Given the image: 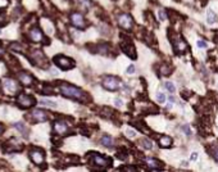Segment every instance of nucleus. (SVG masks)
Segmentation results:
<instances>
[{"label":"nucleus","instance_id":"nucleus-7","mask_svg":"<svg viewBox=\"0 0 218 172\" xmlns=\"http://www.w3.org/2000/svg\"><path fill=\"white\" fill-rule=\"evenodd\" d=\"M120 86H121V82L113 76H105L103 78V88H105L107 90L116 91L120 89Z\"/></svg>","mask_w":218,"mask_h":172},{"label":"nucleus","instance_id":"nucleus-1","mask_svg":"<svg viewBox=\"0 0 218 172\" xmlns=\"http://www.w3.org/2000/svg\"><path fill=\"white\" fill-rule=\"evenodd\" d=\"M59 90L63 96L66 98H70V99H74V100H80V102H85L86 100V93L82 91L81 89L76 88L73 85H70L67 82H60L59 85Z\"/></svg>","mask_w":218,"mask_h":172},{"label":"nucleus","instance_id":"nucleus-37","mask_svg":"<svg viewBox=\"0 0 218 172\" xmlns=\"http://www.w3.org/2000/svg\"><path fill=\"white\" fill-rule=\"evenodd\" d=\"M198 159V153H192L191 154V161H196Z\"/></svg>","mask_w":218,"mask_h":172},{"label":"nucleus","instance_id":"nucleus-13","mask_svg":"<svg viewBox=\"0 0 218 172\" xmlns=\"http://www.w3.org/2000/svg\"><path fill=\"white\" fill-rule=\"evenodd\" d=\"M54 132L59 135V136H63V135H66L68 132V125L66 124L64 121H55L54 124Z\"/></svg>","mask_w":218,"mask_h":172},{"label":"nucleus","instance_id":"nucleus-4","mask_svg":"<svg viewBox=\"0 0 218 172\" xmlns=\"http://www.w3.org/2000/svg\"><path fill=\"white\" fill-rule=\"evenodd\" d=\"M36 103V99L32 95H27V94H20L17 96V104L23 109H27L34 107Z\"/></svg>","mask_w":218,"mask_h":172},{"label":"nucleus","instance_id":"nucleus-25","mask_svg":"<svg viewBox=\"0 0 218 172\" xmlns=\"http://www.w3.org/2000/svg\"><path fill=\"white\" fill-rule=\"evenodd\" d=\"M207 20L209 23H214L216 22V14H214V12L213 10H208V13H207Z\"/></svg>","mask_w":218,"mask_h":172},{"label":"nucleus","instance_id":"nucleus-19","mask_svg":"<svg viewBox=\"0 0 218 172\" xmlns=\"http://www.w3.org/2000/svg\"><path fill=\"white\" fill-rule=\"evenodd\" d=\"M14 127L17 128L18 131H20L24 138H28V130H27V127L26 125H23L22 122H17V124H14Z\"/></svg>","mask_w":218,"mask_h":172},{"label":"nucleus","instance_id":"nucleus-35","mask_svg":"<svg viewBox=\"0 0 218 172\" xmlns=\"http://www.w3.org/2000/svg\"><path fill=\"white\" fill-rule=\"evenodd\" d=\"M81 2H82V4H85L86 7H90L91 5V0H81Z\"/></svg>","mask_w":218,"mask_h":172},{"label":"nucleus","instance_id":"nucleus-14","mask_svg":"<svg viewBox=\"0 0 218 172\" xmlns=\"http://www.w3.org/2000/svg\"><path fill=\"white\" fill-rule=\"evenodd\" d=\"M18 81L24 86H30L34 82V77L31 76L28 72H20L18 73Z\"/></svg>","mask_w":218,"mask_h":172},{"label":"nucleus","instance_id":"nucleus-32","mask_svg":"<svg viewBox=\"0 0 218 172\" xmlns=\"http://www.w3.org/2000/svg\"><path fill=\"white\" fill-rule=\"evenodd\" d=\"M158 14H159L160 21H164V20H166V14H164V12H163V10H159V12H158Z\"/></svg>","mask_w":218,"mask_h":172},{"label":"nucleus","instance_id":"nucleus-36","mask_svg":"<svg viewBox=\"0 0 218 172\" xmlns=\"http://www.w3.org/2000/svg\"><path fill=\"white\" fill-rule=\"evenodd\" d=\"M122 171H136V168L135 167H123V168H121Z\"/></svg>","mask_w":218,"mask_h":172},{"label":"nucleus","instance_id":"nucleus-21","mask_svg":"<svg viewBox=\"0 0 218 172\" xmlns=\"http://www.w3.org/2000/svg\"><path fill=\"white\" fill-rule=\"evenodd\" d=\"M172 72V68L168 64H162L160 68H159V73L162 76H170Z\"/></svg>","mask_w":218,"mask_h":172},{"label":"nucleus","instance_id":"nucleus-22","mask_svg":"<svg viewBox=\"0 0 218 172\" xmlns=\"http://www.w3.org/2000/svg\"><path fill=\"white\" fill-rule=\"evenodd\" d=\"M42 94H44V95H53V94H54L53 86H50V85H45V86H44V89H42Z\"/></svg>","mask_w":218,"mask_h":172},{"label":"nucleus","instance_id":"nucleus-26","mask_svg":"<svg viewBox=\"0 0 218 172\" xmlns=\"http://www.w3.org/2000/svg\"><path fill=\"white\" fill-rule=\"evenodd\" d=\"M41 104H44V106H48V107H53V108L57 107V103H55V102L46 100V99H41Z\"/></svg>","mask_w":218,"mask_h":172},{"label":"nucleus","instance_id":"nucleus-34","mask_svg":"<svg viewBox=\"0 0 218 172\" xmlns=\"http://www.w3.org/2000/svg\"><path fill=\"white\" fill-rule=\"evenodd\" d=\"M114 104H116L117 107H122V104H123V103H122L121 99H118V98H117V99H114Z\"/></svg>","mask_w":218,"mask_h":172},{"label":"nucleus","instance_id":"nucleus-2","mask_svg":"<svg viewBox=\"0 0 218 172\" xmlns=\"http://www.w3.org/2000/svg\"><path fill=\"white\" fill-rule=\"evenodd\" d=\"M28 59L31 60V63L34 66H37L40 67V68H49V62L48 59L45 58V55H44L41 52H34L32 55H30Z\"/></svg>","mask_w":218,"mask_h":172},{"label":"nucleus","instance_id":"nucleus-9","mask_svg":"<svg viewBox=\"0 0 218 172\" xmlns=\"http://www.w3.org/2000/svg\"><path fill=\"white\" fill-rule=\"evenodd\" d=\"M31 118L35 122H45L49 118V113L42 109H35V110H32V113H31Z\"/></svg>","mask_w":218,"mask_h":172},{"label":"nucleus","instance_id":"nucleus-12","mask_svg":"<svg viewBox=\"0 0 218 172\" xmlns=\"http://www.w3.org/2000/svg\"><path fill=\"white\" fill-rule=\"evenodd\" d=\"M28 39H30L31 41H34V42H40V41L44 40V35H42L41 30H40L39 27H34V28L30 30Z\"/></svg>","mask_w":218,"mask_h":172},{"label":"nucleus","instance_id":"nucleus-6","mask_svg":"<svg viewBox=\"0 0 218 172\" xmlns=\"http://www.w3.org/2000/svg\"><path fill=\"white\" fill-rule=\"evenodd\" d=\"M91 163L96 166V167H100V168H107L110 166L112 161L109 158H105V157H102L100 154H98V153H94V154H91Z\"/></svg>","mask_w":218,"mask_h":172},{"label":"nucleus","instance_id":"nucleus-40","mask_svg":"<svg viewBox=\"0 0 218 172\" xmlns=\"http://www.w3.org/2000/svg\"><path fill=\"white\" fill-rule=\"evenodd\" d=\"M4 132V126L2 125V124H0V135H2Z\"/></svg>","mask_w":218,"mask_h":172},{"label":"nucleus","instance_id":"nucleus-29","mask_svg":"<svg viewBox=\"0 0 218 172\" xmlns=\"http://www.w3.org/2000/svg\"><path fill=\"white\" fill-rule=\"evenodd\" d=\"M182 131H184L186 135H188V136H191V135H192L191 128L189 127V125H184V126H182Z\"/></svg>","mask_w":218,"mask_h":172},{"label":"nucleus","instance_id":"nucleus-3","mask_svg":"<svg viewBox=\"0 0 218 172\" xmlns=\"http://www.w3.org/2000/svg\"><path fill=\"white\" fill-rule=\"evenodd\" d=\"M54 63L58 68L63 70V71L71 70L74 67V60L68 57H64V55H57V57H54Z\"/></svg>","mask_w":218,"mask_h":172},{"label":"nucleus","instance_id":"nucleus-18","mask_svg":"<svg viewBox=\"0 0 218 172\" xmlns=\"http://www.w3.org/2000/svg\"><path fill=\"white\" fill-rule=\"evenodd\" d=\"M159 145L162 146V148H170V146L172 145V139L170 136H160L159 138Z\"/></svg>","mask_w":218,"mask_h":172},{"label":"nucleus","instance_id":"nucleus-30","mask_svg":"<svg viewBox=\"0 0 218 172\" xmlns=\"http://www.w3.org/2000/svg\"><path fill=\"white\" fill-rule=\"evenodd\" d=\"M157 99H158L159 103H164V102H166V95H164L163 93H158Z\"/></svg>","mask_w":218,"mask_h":172},{"label":"nucleus","instance_id":"nucleus-11","mask_svg":"<svg viewBox=\"0 0 218 172\" xmlns=\"http://www.w3.org/2000/svg\"><path fill=\"white\" fill-rule=\"evenodd\" d=\"M71 22L74 27H77V28H85L86 27V21L84 20V17L82 14H80V13H72L71 14Z\"/></svg>","mask_w":218,"mask_h":172},{"label":"nucleus","instance_id":"nucleus-8","mask_svg":"<svg viewBox=\"0 0 218 172\" xmlns=\"http://www.w3.org/2000/svg\"><path fill=\"white\" fill-rule=\"evenodd\" d=\"M118 24H120V27H122L123 30H131L134 26V21H132V18H131L130 14H126V13H123L121 14L120 17H118Z\"/></svg>","mask_w":218,"mask_h":172},{"label":"nucleus","instance_id":"nucleus-5","mask_svg":"<svg viewBox=\"0 0 218 172\" xmlns=\"http://www.w3.org/2000/svg\"><path fill=\"white\" fill-rule=\"evenodd\" d=\"M30 158L35 164L40 166L45 162V152L40 148H32L30 152Z\"/></svg>","mask_w":218,"mask_h":172},{"label":"nucleus","instance_id":"nucleus-27","mask_svg":"<svg viewBox=\"0 0 218 172\" xmlns=\"http://www.w3.org/2000/svg\"><path fill=\"white\" fill-rule=\"evenodd\" d=\"M164 88L168 90V91H171V93H174V90H176V88L172 85V82H166L164 84Z\"/></svg>","mask_w":218,"mask_h":172},{"label":"nucleus","instance_id":"nucleus-24","mask_svg":"<svg viewBox=\"0 0 218 172\" xmlns=\"http://www.w3.org/2000/svg\"><path fill=\"white\" fill-rule=\"evenodd\" d=\"M108 49H109V46H108L107 44H100V45H98L96 52L100 53V54H105V53L108 52Z\"/></svg>","mask_w":218,"mask_h":172},{"label":"nucleus","instance_id":"nucleus-20","mask_svg":"<svg viewBox=\"0 0 218 172\" xmlns=\"http://www.w3.org/2000/svg\"><path fill=\"white\" fill-rule=\"evenodd\" d=\"M100 141H102V144H103L104 146H107V148H112V146H113V144H114L113 139H112V136H109V135H104Z\"/></svg>","mask_w":218,"mask_h":172},{"label":"nucleus","instance_id":"nucleus-17","mask_svg":"<svg viewBox=\"0 0 218 172\" xmlns=\"http://www.w3.org/2000/svg\"><path fill=\"white\" fill-rule=\"evenodd\" d=\"M122 49H123V52L126 53L130 58H136V49L132 44H130V42H123L122 44Z\"/></svg>","mask_w":218,"mask_h":172},{"label":"nucleus","instance_id":"nucleus-31","mask_svg":"<svg viewBox=\"0 0 218 172\" xmlns=\"http://www.w3.org/2000/svg\"><path fill=\"white\" fill-rule=\"evenodd\" d=\"M126 135H127V138H130V139H132V138H135V135H136V132H135L134 130H126Z\"/></svg>","mask_w":218,"mask_h":172},{"label":"nucleus","instance_id":"nucleus-16","mask_svg":"<svg viewBox=\"0 0 218 172\" xmlns=\"http://www.w3.org/2000/svg\"><path fill=\"white\" fill-rule=\"evenodd\" d=\"M3 84H4V88H5V90H7L8 93L14 94L17 91V82L13 81L12 78H5L3 81Z\"/></svg>","mask_w":218,"mask_h":172},{"label":"nucleus","instance_id":"nucleus-33","mask_svg":"<svg viewBox=\"0 0 218 172\" xmlns=\"http://www.w3.org/2000/svg\"><path fill=\"white\" fill-rule=\"evenodd\" d=\"M198 46H199V48H207V44H205V41L199 40V41H198Z\"/></svg>","mask_w":218,"mask_h":172},{"label":"nucleus","instance_id":"nucleus-23","mask_svg":"<svg viewBox=\"0 0 218 172\" xmlns=\"http://www.w3.org/2000/svg\"><path fill=\"white\" fill-rule=\"evenodd\" d=\"M140 144H141V146L144 149H146V150H149V149H152L153 148V145H152V143L149 141L148 139H142L141 141H140Z\"/></svg>","mask_w":218,"mask_h":172},{"label":"nucleus","instance_id":"nucleus-28","mask_svg":"<svg viewBox=\"0 0 218 172\" xmlns=\"http://www.w3.org/2000/svg\"><path fill=\"white\" fill-rule=\"evenodd\" d=\"M212 154H213V158L216 159V162H218V145L213 146V149H212Z\"/></svg>","mask_w":218,"mask_h":172},{"label":"nucleus","instance_id":"nucleus-39","mask_svg":"<svg viewBox=\"0 0 218 172\" xmlns=\"http://www.w3.org/2000/svg\"><path fill=\"white\" fill-rule=\"evenodd\" d=\"M3 54H4V48L2 46V42H0V57H2Z\"/></svg>","mask_w":218,"mask_h":172},{"label":"nucleus","instance_id":"nucleus-15","mask_svg":"<svg viewBox=\"0 0 218 172\" xmlns=\"http://www.w3.org/2000/svg\"><path fill=\"white\" fill-rule=\"evenodd\" d=\"M145 166L148 168H150V170H162L163 168V164H162L159 161H157V159H154V158H146L145 161H144Z\"/></svg>","mask_w":218,"mask_h":172},{"label":"nucleus","instance_id":"nucleus-38","mask_svg":"<svg viewBox=\"0 0 218 172\" xmlns=\"http://www.w3.org/2000/svg\"><path fill=\"white\" fill-rule=\"evenodd\" d=\"M134 71H135V67H134V66H130L128 68H127V72H128V73H132Z\"/></svg>","mask_w":218,"mask_h":172},{"label":"nucleus","instance_id":"nucleus-10","mask_svg":"<svg viewBox=\"0 0 218 172\" xmlns=\"http://www.w3.org/2000/svg\"><path fill=\"white\" fill-rule=\"evenodd\" d=\"M173 49L174 52L178 53V54H182L188 50V44L180 38V36H176V39L173 40Z\"/></svg>","mask_w":218,"mask_h":172}]
</instances>
